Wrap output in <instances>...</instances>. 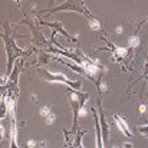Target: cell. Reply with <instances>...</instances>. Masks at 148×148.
<instances>
[{"label": "cell", "instance_id": "cell-1", "mask_svg": "<svg viewBox=\"0 0 148 148\" xmlns=\"http://www.w3.org/2000/svg\"><path fill=\"white\" fill-rule=\"evenodd\" d=\"M71 101H72V106H73V122L76 125V119H78V115H79V111L84 108L86 99L89 98L88 94H84V92H79V91H75V89H66Z\"/></svg>", "mask_w": 148, "mask_h": 148}, {"label": "cell", "instance_id": "cell-2", "mask_svg": "<svg viewBox=\"0 0 148 148\" xmlns=\"http://www.w3.org/2000/svg\"><path fill=\"white\" fill-rule=\"evenodd\" d=\"M45 75H46V78H48V81L50 82H63V84H66L68 86H71L72 89H75V91H79V88H81V82L79 81H69L65 75H60V73H50V72H45Z\"/></svg>", "mask_w": 148, "mask_h": 148}, {"label": "cell", "instance_id": "cell-3", "mask_svg": "<svg viewBox=\"0 0 148 148\" xmlns=\"http://www.w3.org/2000/svg\"><path fill=\"white\" fill-rule=\"evenodd\" d=\"M6 50H7V56H9V71H10L12 65H13V59L17 58V56L25 55V52H22L14 45V42L12 39H9V38H6Z\"/></svg>", "mask_w": 148, "mask_h": 148}, {"label": "cell", "instance_id": "cell-4", "mask_svg": "<svg viewBox=\"0 0 148 148\" xmlns=\"http://www.w3.org/2000/svg\"><path fill=\"white\" fill-rule=\"evenodd\" d=\"M78 10V12H81V13H84V14H86L89 19H91V14H89V12L86 10V6L84 4V3H81V1H76V3H72V1H69V3H66V4H62L60 7H56V9H53V10H50V12H56V10Z\"/></svg>", "mask_w": 148, "mask_h": 148}, {"label": "cell", "instance_id": "cell-5", "mask_svg": "<svg viewBox=\"0 0 148 148\" xmlns=\"http://www.w3.org/2000/svg\"><path fill=\"white\" fill-rule=\"evenodd\" d=\"M114 121H115V124H116L118 130H119L125 137H128V138H131V137H132V132H131V130H130V127H128L127 121H125L122 116H119L118 114H115V115H114Z\"/></svg>", "mask_w": 148, "mask_h": 148}, {"label": "cell", "instance_id": "cell-6", "mask_svg": "<svg viewBox=\"0 0 148 148\" xmlns=\"http://www.w3.org/2000/svg\"><path fill=\"white\" fill-rule=\"evenodd\" d=\"M39 114H40V116L45 119V122L48 124V125H52L53 122H55V119H56V116H55V114L50 111L49 106H42L40 108V111H39Z\"/></svg>", "mask_w": 148, "mask_h": 148}, {"label": "cell", "instance_id": "cell-7", "mask_svg": "<svg viewBox=\"0 0 148 148\" xmlns=\"http://www.w3.org/2000/svg\"><path fill=\"white\" fill-rule=\"evenodd\" d=\"M94 111V119H95V131H97V143H98V148H103V138H102V135H101V128H99V119L98 116H97V112H95V109H92Z\"/></svg>", "mask_w": 148, "mask_h": 148}, {"label": "cell", "instance_id": "cell-8", "mask_svg": "<svg viewBox=\"0 0 148 148\" xmlns=\"http://www.w3.org/2000/svg\"><path fill=\"white\" fill-rule=\"evenodd\" d=\"M82 135H84V132H78L76 134V138L73 141V148H84V145H82Z\"/></svg>", "mask_w": 148, "mask_h": 148}, {"label": "cell", "instance_id": "cell-9", "mask_svg": "<svg viewBox=\"0 0 148 148\" xmlns=\"http://www.w3.org/2000/svg\"><path fill=\"white\" fill-rule=\"evenodd\" d=\"M128 43H130V48H135V46H138V45H140V38H138V35L131 36V38L128 39Z\"/></svg>", "mask_w": 148, "mask_h": 148}, {"label": "cell", "instance_id": "cell-10", "mask_svg": "<svg viewBox=\"0 0 148 148\" xmlns=\"http://www.w3.org/2000/svg\"><path fill=\"white\" fill-rule=\"evenodd\" d=\"M89 27H91L92 30H99V27H101V23H99L98 19H94V17H91V19H89Z\"/></svg>", "mask_w": 148, "mask_h": 148}, {"label": "cell", "instance_id": "cell-11", "mask_svg": "<svg viewBox=\"0 0 148 148\" xmlns=\"http://www.w3.org/2000/svg\"><path fill=\"white\" fill-rule=\"evenodd\" d=\"M138 130H140L141 134H144V135H147L148 137V125H143V127H140Z\"/></svg>", "mask_w": 148, "mask_h": 148}, {"label": "cell", "instance_id": "cell-12", "mask_svg": "<svg viewBox=\"0 0 148 148\" xmlns=\"http://www.w3.org/2000/svg\"><path fill=\"white\" fill-rule=\"evenodd\" d=\"M144 76L148 79V62H147V65H145V72H144Z\"/></svg>", "mask_w": 148, "mask_h": 148}, {"label": "cell", "instance_id": "cell-13", "mask_svg": "<svg viewBox=\"0 0 148 148\" xmlns=\"http://www.w3.org/2000/svg\"><path fill=\"white\" fill-rule=\"evenodd\" d=\"M35 144H36L35 141H29V143H26V145H29V147H33Z\"/></svg>", "mask_w": 148, "mask_h": 148}, {"label": "cell", "instance_id": "cell-14", "mask_svg": "<svg viewBox=\"0 0 148 148\" xmlns=\"http://www.w3.org/2000/svg\"><path fill=\"white\" fill-rule=\"evenodd\" d=\"M124 148H132V144H128V143H125V144H124Z\"/></svg>", "mask_w": 148, "mask_h": 148}]
</instances>
